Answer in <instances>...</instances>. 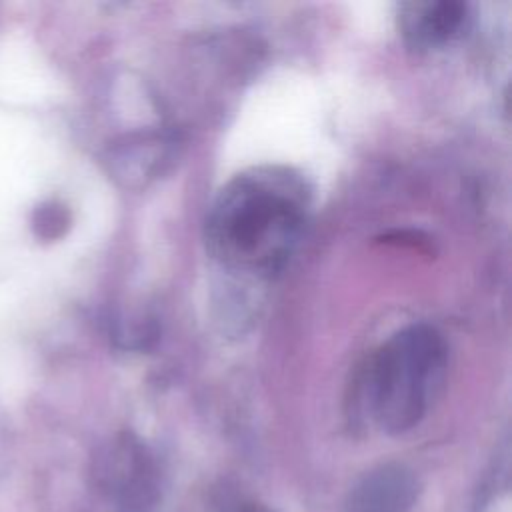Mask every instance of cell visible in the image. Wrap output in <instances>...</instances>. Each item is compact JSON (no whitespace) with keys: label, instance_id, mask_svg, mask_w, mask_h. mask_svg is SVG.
<instances>
[{"label":"cell","instance_id":"cell-3","mask_svg":"<svg viewBox=\"0 0 512 512\" xmlns=\"http://www.w3.org/2000/svg\"><path fill=\"white\" fill-rule=\"evenodd\" d=\"M96 486L118 512H150L158 498V470L146 446L122 434L96 456Z\"/></svg>","mask_w":512,"mask_h":512},{"label":"cell","instance_id":"cell-6","mask_svg":"<svg viewBox=\"0 0 512 512\" xmlns=\"http://www.w3.org/2000/svg\"><path fill=\"white\" fill-rule=\"evenodd\" d=\"M70 226V214L66 206L58 202H44L36 206L32 214V230L40 240H56Z\"/></svg>","mask_w":512,"mask_h":512},{"label":"cell","instance_id":"cell-2","mask_svg":"<svg viewBox=\"0 0 512 512\" xmlns=\"http://www.w3.org/2000/svg\"><path fill=\"white\" fill-rule=\"evenodd\" d=\"M448 344L430 324L394 332L366 360L354 404L364 418L388 434L414 428L442 392Z\"/></svg>","mask_w":512,"mask_h":512},{"label":"cell","instance_id":"cell-5","mask_svg":"<svg viewBox=\"0 0 512 512\" xmlns=\"http://www.w3.org/2000/svg\"><path fill=\"white\" fill-rule=\"evenodd\" d=\"M468 18L466 4L456 0H416L398 6V30L416 50H432L454 40Z\"/></svg>","mask_w":512,"mask_h":512},{"label":"cell","instance_id":"cell-1","mask_svg":"<svg viewBox=\"0 0 512 512\" xmlns=\"http://www.w3.org/2000/svg\"><path fill=\"white\" fill-rule=\"evenodd\" d=\"M310 214L306 180L284 166H256L232 176L214 196L204 238L210 256L230 272H280L296 250Z\"/></svg>","mask_w":512,"mask_h":512},{"label":"cell","instance_id":"cell-4","mask_svg":"<svg viewBox=\"0 0 512 512\" xmlns=\"http://www.w3.org/2000/svg\"><path fill=\"white\" fill-rule=\"evenodd\" d=\"M416 498L414 472L402 464H382L352 484L344 512H410Z\"/></svg>","mask_w":512,"mask_h":512}]
</instances>
